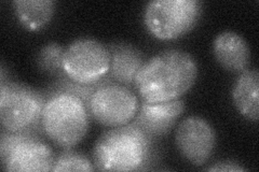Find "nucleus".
Returning <instances> with one entry per match:
<instances>
[{"label": "nucleus", "instance_id": "f257e3e1", "mask_svg": "<svg viewBox=\"0 0 259 172\" xmlns=\"http://www.w3.org/2000/svg\"><path fill=\"white\" fill-rule=\"evenodd\" d=\"M197 77L198 65L189 53L166 50L146 61L134 86L145 102H167L187 93Z\"/></svg>", "mask_w": 259, "mask_h": 172}, {"label": "nucleus", "instance_id": "f03ea898", "mask_svg": "<svg viewBox=\"0 0 259 172\" xmlns=\"http://www.w3.org/2000/svg\"><path fill=\"white\" fill-rule=\"evenodd\" d=\"M151 141L134 123L112 128L95 143V168L101 171L142 170L151 156Z\"/></svg>", "mask_w": 259, "mask_h": 172}, {"label": "nucleus", "instance_id": "7ed1b4c3", "mask_svg": "<svg viewBox=\"0 0 259 172\" xmlns=\"http://www.w3.org/2000/svg\"><path fill=\"white\" fill-rule=\"evenodd\" d=\"M90 116L79 96L54 89L46 99L41 127L53 143L69 149L82 141L90 126Z\"/></svg>", "mask_w": 259, "mask_h": 172}, {"label": "nucleus", "instance_id": "20e7f679", "mask_svg": "<svg viewBox=\"0 0 259 172\" xmlns=\"http://www.w3.org/2000/svg\"><path fill=\"white\" fill-rule=\"evenodd\" d=\"M45 96L30 86L2 81L0 122L11 133H35L41 125Z\"/></svg>", "mask_w": 259, "mask_h": 172}, {"label": "nucleus", "instance_id": "39448f33", "mask_svg": "<svg viewBox=\"0 0 259 172\" xmlns=\"http://www.w3.org/2000/svg\"><path fill=\"white\" fill-rule=\"evenodd\" d=\"M111 55L108 46L92 38L77 39L65 48L63 71L68 80L82 85L102 82L110 70Z\"/></svg>", "mask_w": 259, "mask_h": 172}, {"label": "nucleus", "instance_id": "423d86ee", "mask_svg": "<svg viewBox=\"0 0 259 172\" xmlns=\"http://www.w3.org/2000/svg\"><path fill=\"white\" fill-rule=\"evenodd\" d=\"M201 8L198 0H153L145 8V25L158 39L180 38L196 25Z\"/></svg>", "mask_w": 259, "mask_h": 172}, {"label": "nucleus", "instance_id": "0eeeda50", "mask_svg": "<svg viewBox=\"0 0 259 172\" xmlns=\"http://www.w3.org/2000/svg\"><path fill=\"white\" fill-rule=\"evenodd\" d=\"M3 168L9 172L51 171L53 153L35 133L3 132L0 138Z\"/></svg>", "mask_w": 259, "mask_h": 172}, {"label": "nucleus", "instance_id": "6e6552de", "mask_svg": "<svg viewBox=\"0 0 259 172\" xmlns=\"http://www.w3.org/2000/svg\"><path fill=\"white\" fill-rule=\"evenodd\" d=\"M91 117L105 127H120L128 124L139 112V99L127 86L101 82L88 104Z\"/></svg>", "mask_w": 259, "mask_h": 172}, {"label": "nucleus", "instance_id": "1a4fd4ad", "mask_svg": "<svg viewBox=\"0 0 259 172\" xmlns=\"http://www.w3.org/2000/svg\"><path fill=\"white\" fill-rule=\"evenodd\" d=\"M177 149L189 162L202 166L212 156L216 134L209 123L200 117H189L178 126L175 135Z\"/></svg>", "mask_w": 259, "mask_h": 172}, {"label": "nucleus", "instance_id": "9d476101", "mask_svg": "<svg viewBox=\"0 0 259 172\" xmlns=\"http://www.w3.org/2000/svg\"><path fill=\"white\" fill-rule=\"evenodd\" d=\"M185 110L181 99L167 102H143L136 114L134 124L151 139L167 134Z\"/></svg>", "mask_w": 259, "mask_h": 172}, {"label": "nucleus", "instance_id": "9b49d317", "mask_svg": "<svg viewBox=\"0 0 259 172\" xmlns=\"http://www.w3.org/2000/svg\"><path fill=\"white\" fill-rule=\"evenodd\" d=\"M213 53L217 63L230 72L247 70L250 50L245 39L230 30L223 31L214 39Z\"/></svg>", "mask_w": 259, "mask_h": 172}, {"label": "nucleus", "instance_id": "f8f14e48", "mask_svg": "<svg viewBox=\"0 0 259 172\" xmlns=\"http://www.w3.org/2000/svg\"><path fill=\"white\" fill-rule=\"evenodd\" d=\"M108 48L111 55L108 81L124 86L134 84L137 73L146 63L143 53L123 42L112 43Z\"/></svg>", "mask_w": 259, "mask_h": 172}, {"label": "nucleus", "instance_id": "ddd939ff", "mask_svg": "<svg viewBox=\"0 0 259 172\" xmlns=\"http://www.w3.org/2000/svg\"><path fill=\"white\" fill-rule=\"evenodd\" d=\"M232 99L238 111L249 121L259 116V73L257 69L243 71L233 86Z\"/></svg>", "mask_w": 259, "mask_h": 172}, {"label": "nucleus", "instance_id": "4468645a", "mask_svg": "<svg viewBox=\"0 0 259 172\" xmlns=\"http://www.w3.org/2000/svg\"><path fill=\"white\" fill-rule=\"evenodd\" d=\"M12 6L22 25L35 31L41 29L51 21L56 3L53 0H15Z\"/></svg>", "mask_w": 259, "mask_h": 172}, {"label": "nucleus", "instance_id": "2eb2a0df", "mask_svg": "<svg viewBox=\"0 0 259 172\" xmlns=\"http://www.w3.org/2000/svg\"><path fill=\"white\" fill-rule=\"evenodd\" d=\"M64 50L65 48L55 42L45 45L38 54L37 63L39 69L49 75L65 77L62 65Z\"/></svg>", "mask_w": 259, "mask_h": 172}, {"label": "nucleus", "instance_id": "dca6fc26", "mask_svg": "<svg viewBox=\"0 0 259 172\" xmlns=\"http://www.w3.org/2000/svg\"><path fill=\"white\" fill-rule=\"evenodd\" d=\"M93 163L84 155L75 151H65L54 159L51 171H93Z\"/></svg>", "mask_w": 259, "mask_h": 172}, {"label": "nucleus", "instance_id": "f3484780", "mask_svg": "<svg viewBox=\"0 0 259 172\" xmlns=\"http://www.w3.org/2000/svg\"><path fill=\"white\" fill-rule=\"evenodd\" d=\"M207 171H221V172H241L245 171V169L240 166L238 162L225 160L214 163L213 166L206 168Z\"/></svg>", "mask_w": 259, "mask_h": 172}]
</instances>
